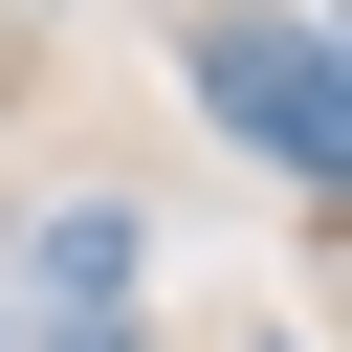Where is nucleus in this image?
Wrapping results in <instances>:
<instances>
[{
	"mask_svg": "<svg viewBox=\"0 0 352 352\" xmlns=\"http://www.w3.org/2000/svg\"><path fill=\"white\" fill-rule=\"evenodd\" d=\"M176 66H198V110H220L286 198H330V176H352V66H330V22H308V0H198V44H176Z\"/></svg>",
	"mask_w": 352,
	"mask_h": 352,
	"instance_id": "f257e3e1",
	"label": "nucleus"
},
{
	"mask_svg": "<svg viewBox=\"0 0 352 352\" xmlns=\"http://www.w3.org/2000/svg\"><path fill=\"white\" fill-rule=\"evenodd\" d=\"M44 308H66V330H110V308H132V220H110V198H66V220H44Z\"/></svg>",
	"mask_w": 352,
	"mask_h": 352,
	"instance_id": "f03ea898",
	"label": "nucleus"
}]
</instances>
